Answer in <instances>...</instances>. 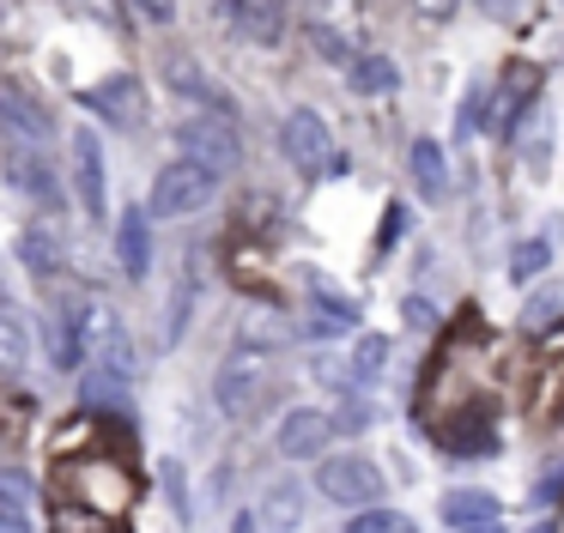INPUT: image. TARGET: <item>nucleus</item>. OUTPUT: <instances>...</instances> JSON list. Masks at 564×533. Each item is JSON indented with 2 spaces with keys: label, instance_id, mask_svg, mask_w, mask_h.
Returning <instances> with one entry per match:
<instances>
[{
  "label": "nucleus",
  "instance_id": "14",
  "mask_svg": "<svg viewBox=\"0 0 564 533\" xmlns=\"http://www.w3.org/2000/svg\"><path fill=\"white\" fill-rule=\"evenodd\" d=\"M558 406H564V327L546 334V346H540L534 394H528V412H534V418H552Z\"/></svg>",
  "mask_w": 564,
  "mask_h": 533
},
{
  "label": "nucleus",
  "instance_id": "4",
  "mask_svg": "<svg viewBox=\"0 0 564 533\" xmlns=\"http://www.w3.org/2000/svg\"><path fill=\"white\" fill-rule=\"evenodd\" d=\"M213 194H219V176L200 164H188V157H176V164L159 170V182H152V218H195L213 206Z\"/></svg>",
  "mask_w": 564,
  "mask_h": 533
},
{
  "label": "nucleus",
  "instance_id": "31",
  "mask_svg": "<svg viewBox=\"0 0 564 533\" xmlns=\"http://www.w3.org/2000/svg\"><path fill=\"white\" fill-rule=\"evenodd\" d=\"M25 497H31V485L19 479V472H0V503L13 509V503H25Z\"/></svg>",
  "mask_w": 564,
  "mask_h": 533
},
{
  "label": "nucleus",
  "instance_id": "22",
  "mask_svg": "<svg viewBox=\"0 0 564 533\" xmlns=\"http://www.w3.org/2000/svg\"><path fill=\"white\" fill-rule=\"evenodd\" d=\"M225 12H231V24L249 31L256 43H280V31H285V12L273 7V0H237V7H225Z\"/></svg>",
  "mask_w": 564,
  "mask_h": 533
},
{
  "label": "nucleus",
  "instance_id": "25",
  "mask_svg": "<svg viewBox=\"0 0 564 533\" xmlns=\"http://www.w3.org/2000/svg\"><path fill=\"white\" fill-rule=\"evenodd\" d=\"M352 85H358V91H370V97H389L401 79H394V67L382 55H358L352 61Z\"/></svg>",
  "mask_w": 564,
  "mask_h": 533
},
{
  "label": "nucleus",
  "instance_id": "11",
  "mask_svg": "<svg viewBox=\"0 0 564 533\" xmlns=\"http://www.w3.org/2000/svg\"><path fill=\"white\" fill-rule=\"evenodd\" d=\"M0 128L13 133V145L37 152V145L55 133V116H50L43 104H31L25 91H13V85H0Z\"/></svg>",
  "mask_w": 564,
  "mask_h": 533
},
{
  "label": "nucleus",
  "instance_id": "5",
  "mask_svg": "<svg viewBox=\"0 0 564 533\" xmlns=\"http://www.w3.org/2000/svg\"><path fill=\"white\" fill-rule=\"evenodd\" d=\"M316 485L328 503H346V509H377L382 497V472L370 455H322Z\"/></svg>",
  "mask_w": 564,
  "mask_h": 533
},
{
  "label": "nucleus",
  "instance_id": "23",
  "mask_svg": "<svg viewBox=\"0 0 564 533\" xmlns=\"http://www.w3.org/2000/svg\"><path fill=\"white\" fill-rule=\"evenodd\" d=\"M564 327V285H540L522 309V334H558Z\"/></svg>",
  "mask_w": 564,
  "mask_h": 533
},
{
  "label": "nucleus",
  "instance_id": "17",
  "mask_svg": "<svg viewBox=\"0 0 564 533\" xmlns=\"http://www.w3.org/2000/svg\"><path fill=\"white\" fill-rule=\"evenodd\" d=\"M164 85L183 91V97H195V104H207V109H219V91H213V79L195 67L188 48H171V55H164Z\"/></svg>",
  "mask_w": 564,
  "mask_h": 533
},
{
  "label": "nucleus",
  "instance_id": "12",
  "mask_svg": "<svg viewBox=\"0 0 564 533\" xmlns=\"http://www.w3.org/2000/svg\"><path fill=\"white\" fill-rule=\"evenodd\" d=\"M334 436V418L328 412H316V406H297V412H285L280 418V455L285 460H322V443Z\"/></svg>",
  "mask_w": 564,
  "mask_h": 533
},
{
  "label": "nucleus",
  "instance_id": "7",
  "mask_svg": "<svg viewBox=\"0 0 564 533\" xmlns=\"http://www.w3.org/2000/svg\"><path fill=\"white\" fill-rule=\"evenodd\" d=\"M280 145H285V157H292L304 176H322V170H340V152H334V133H328V121L316 116V109H292L285 116V128H280Z\"/></svg>",
  "mask_w": 564,
  "mask_h": 533
},
{
  "label": "nucleus",
  "instance_id": "33",
  "mask_svg": "<svg viewBox=\"0 0 564 533\" xmlns=\"http://www.w3.org/2000/svg\"><path fill=\"white\" fill-rule=\"evenodd\" d=\"M406 322H413V327H431V322H437V309H431L425 297H406Z\"/></svg>",
  "mask_w": 564,
  "mask_h": 533
},
{
  "label": "nucleus",
  "instance_id": "30",
  "mask_svg": "<svg viewBox=\"0 0 564 533\" xmlns=\"http://www.w3.org/2000/svg\"><path fill=\"white\" fill-rule=\"evenodd\" d=\"M522 152H528V164H546V116H534V121H528V145H522Z\"/></svg>",
  "mask_w": 564,
  "mask_h": 533
},
{
  "label": "nucleus",
  "instance_id": "15",
  "mask_svg": "<svg viewBox=\"0 0 564 533\" xmlns=\"http://www.w3.org/2000/svg\"><path fill=\"white\" fill-rule=\"evenodd\" d=\"M116 261H122L128 279H140L152 266V213L128 206V213L116 218Z\"/></svg>",
  "mask_w": 564,
  "mask_h": 533
},
{
  "label": "nucleus",
  "instance_id": "6",
  "mask_svg": "<svg viewBox=\"0 0 564 533\" xmlns=\"http://www.w3.org/2000/svg\"><path fill=\"white\" fill-rule=\"evenodd\" d=\"M62 479H74V491H79V509H98V515H122L128 503H134V479H128L116 460H62Z\"/></svg>",
  "mask_w": 564,
  "mask_h": 533
},
{
  "label": "nucleus",
  "instance_id": "21",
  "mask_svg": "<svg viewBox=\"0 0 564 533\" xmlns=\"http://www.w3.org/2000/svg\"><path fill=\"white\" fill-rule=\"evenodd\" d=\"M443 521L449 527H498V497H486V491H449L443 497Z\"/></svg>",
  "mask_w": 564,
  "mask_h": 533
},
{
  "label": "nucleus",
  "instance_id": "8",
  "mask_svg": "<svg viewBox=\"0 0 564 533\" xmlns=\"http://www.w3.org/2000/svg\"><path fill=\"white\" fill-rule=\"evenodd\" d=\"M79 104H86L91 116H104L110 128H140V121H147V97H140V85L128 79V73H116V79L91 85Z\"/></svg>",
  "mask_w": 564,
  "mask_h": 533
},
{
  "label": "nucleus",
  "instance_id": "29",
  "mask_svg": "<svg viewBox=\"0 0 564 533\" xmlns=\"http://www.w3.org/2000/svg\"><path fill=\"white\" fill-rule=\"evenodd\" d=\"M382 363H389V339H377V334H370V339H358V358H352V376H365V382H370V376H377Z\"/></svg>",
  "mask_w": 564,
  "mask_h": 533
},
{
  "label": "nucleus",
  "instance_id": "2",
  "mask_svg": "<svg viewBox=\"0 0 564 533\" xmlns=\"http://www.w3.org/2000/svg\"><path fill=\"white\" fill-rule=\"evenodd\" d=\"M268 394H273V358L268 351H256V346L225 351L219 376H213V400H219L225 418H256Z\"/></svg>",
  "mask_w": 564,
  "mask_h": 533
},
{
  "label": "nucleus",
  "instance_id": "27",
  "mask_svg": "<svg viewBox=\"0 0 564 533\" xmlns=\"http://www.w3.org/2000/svg\"><path fill=\"white\" fill-rule=\"evenodd\" d=\"M346 533H419V521L401 515V509H365Z\"/></svg>",
  "mask_w": 564,
  "mask_h": 533
},
{
  "label": "nucleus",
  "instance_id": "1",
  "mask_svg": "<svg viewBox=\"0 0 564 533\" xmlns=\"http://www.w3.org/2000/svg\"><path fill=\"white\" fill-rule=\"evenodd\" d=\"M67 339H79V351H86L91 363H98L104 376H134V346H128L122 322H116V309L104 297H91V291H74V303H67Z\"/></svg>",
  "mask_w": 564,
  "mask_h": 533
},
{
  "label": "nucleus",
  "instance_id": "13",
  "mask_svg": "<svg viewBox=\"0 0 564 533\" xmlns=\"http://www.w3.org/2000/svg\"><path fill=\"white\" fill-rule=\"evenodd\" d=\"M74 188H79V206H86L91 218H104V206H110V182H104L98 133H79V140H74Z\"/></svg>",
  "mask_w": 564,
  "mask_h": 533
},
{
  "label": "nucleus",
  "instance_id": "35",
  "mask_svg": "<svg viewBox=\"0 0 564 533\" xmlns=\"http://www.w3.org/2000/svg\"><path fill=\"white\" fill-rule=\"evenodd\" d=\"M0 533H25V521H19L13 509H0Z\"/></svg>",
  "mask_w": 564,
  "mask_h": 533
},
{
  "label": "nucleus",
  "instance_id": "18",
  "mask_svg": "<svg viewBox=\"0 0 564 533\" xmlns=\"http://www.w3.org/2000/svg\"><path fill=\"white\" fill-rule=\"evenodd\" d=\"M19 261H25V273L50 279V273H62V266H67V249H62V237H55L50 225H31L25 237H19Z\"/></svg>",
  "mask_w": 564,
  "mask_h": 533
},
{
  "label": "nucleus",
  "instance_id": "36",
  "mask_svg": "<svg viewBox=\"0 0 564 533\" xmlns=\"http://www.w3.org/2000/svg\"><path fill=\"white\" fill-rule=\"evenodd\" d=\"M231 533H261V515H237V521H231Z\"/></svg>",
  "mask_w": 564,
  "mask_h": 533
},
{
  "label": "nucleus",
  "instance_id": "38",
  "mask_svg": "<svg viewBox=\"0 0 564 533\" xmlns=\"http://www.w3.org/2000/svg\"><path fill=\"white\" fill-rule=\"evenodd\" d=\"M528 533H558V527H528Z\"/></svg>",
  "mask_w": 564,
  "mask_h": 533
},
{
  "label": "nucleus",
  "instance_id": "10",
  "mask_svg": "<svg viewBox=\"0 0 564 533\" xmlns=\"http://www.w3.org/2000/svg\"><path fill=\"white\" fill-rule=\"evenodd\" d=\"M534 91H540V67L534 61H510L498 79V97H491V121H498L503 133H516V121L534 109Z\"/></svg>",
  "mask_w": 564,
  "mask_h": 533
},
{
  "label": "nucleus",
  "instance_id": "24",
  "mask_svg": "<svg viewBox=\"0 0 564 533\" xmlns=\"http://www.w3.org/2000/svg\"><path fill=\"white\" fill-rule=\"evenodd\" d=\"M50 527H55V533H116V521H110V515H98V509L55 503V509H50Z\"/></svg>",
  "mask_w": 564,
  "mask_h": 533
},
{
  "label": "nucleus",
  "instance_id": "20",
  "mask_svg": "<svg viewBox=\"0 0 564 533\" xmlns=\"http://www.w3.org/2000/svg\"><path fill=\"white\" fill-rule=\"evenodd\" d=\"M261 527H273V533H297V527H304V485H297V479L273 485L268 503H261Z\"/></svg>",
  "mask_w": 564,
  "mask_h": 533
},
{
  "label": "nucleus",
  "instance_id": "34",
  "mask_svg": "<svg viewBox=\"0 0 564 533\" xmlns=\"http://www.w3.org/2000/svg\"><path fill=\"white\" fill-rule=\"evenodd\" d=\"M316 48H322L328 61H346V43H340L334 31H322V24H316Z\"/></svg>",
  "mask_w": 564,
  "mask_h": 533
},
{
  "label": "nucleus",
  "instance_id": "3",
  "mask_svg": "<svg viewBox=\"0 0 564 533\" xmlns=\"http://www.w3.org/2000/svg\"><path fill=\"white\" fill-rule=\"evenodd\" d=\"M176 145H183L188 164L200 170H237L243 164V133H237V121L225 116V109H195V116H183V128H176Z\"/></svg>",
  "mask_w": 564,
  "mask_h": 533
},
{
  "label": "nucleus",
  "instance_id": "32",
  "mask_svg": "<svg viewBox=\"0 0 564 533\" xmlns=\"http://www.w3.org/2000/svg\"><path fill=\"white\" fill-rule=\"evenodd\" d=\"M394 237H401V206H389V218H382V242H377V254H389V249H394Z\"/></svg>",
  "mask_w": 564,
  "mask_h": 533
},
{
  "label": "nucleus",
  "instance_id": "37",
  "mask_svg": "<svg viewBox=\"0 0 564 533\" xmlns=\"http://www.w3.org/2000/svg\"><path fill=\"white\" fill-rule=\"evenodd\" d=\"M467 533H503V527H467Z\"/></svg>",
  "mask_w": 564,
  "mask_h": 533
},
{
  "label": "nucleus",
  "instance_id": "9",
  "mask_svg": "<svg viewBox=\"0 0 564 533\" xmlns=\"http://www.w3.org/2000/svg\"><path fill=\"white\" fill-rule=\"evenodd\" d=\"M7 182H13L25 200H37L43 213H55V206H62V176L50 170V157H43V152L13 145V152H7Z\"/></svg>",
  "mask_w": 564,
  "mask_h": 533
},
{
  "label": "nucleus",
  "instance_id": "16",
  "mask_svg": "<svg viewBox=\"0 0 564 533\" xmlns=\"http://www.w3.org/2000/svg\"><path fill=\"white\" fill-rule=\"evenodd\" d=\"M352 327H358L352 303L334 297V285H316V297H310V309H304V339H340V334H352Z\"/></svg>",
  "mask_w": 564,
  "mask_h": 533
},
{
  "label": "nucleus",
  "instance_id": "26",
  "mask_svg": "<svg viewBox=\"0 0 564 533\" xmlns=\"http://www.w3.org/2000/svg\"><path fill=\"white\" fill-rule=\"evenodd\" d=\"M25 358H31L25 327H19L13 315H0V376H19V370H25Z\"/></svg>",
  "mask_w": 564,
  "mask_h": 533
},
{
  "label": "nucleus",
  "instance_id": "28",
  "mask_svg": "<svg viewBox=\"0 0 564 533\" xmlns=\"http://www.w3.org/2000/svg\"><path fill=\"white\" fill-rule=\"evenodd\" d=\"M546 261H552V242H546V237L522 242V249L510 254V279H534V273H540V266H546Z\"/></svg>",
  "mask_w": 564,
  "mask_h": 533
},
{
  "label": "nucleus",
  "instance_id": "19",
  "mask_svg": "<svg viewBox=\"0 0 564 533\" xmlns=\"http://www.w3.org/2000/svg\"><path fill=\"white\" fill-rule=\"evenodd\" d=\"M406 170H413V182H419L425 200H443V194H449V164H443V145L437 140H413Z\"/></svg>",
  "mask_w": 564,
  "mask_h": 533
}]
</instances>
